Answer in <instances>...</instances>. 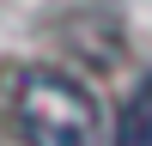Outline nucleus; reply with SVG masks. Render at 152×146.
Returning <instances> with one entry per match:
<instances>
[{
  "instance_id": "1",
  "label": "nucleus",
  "mask_w": 152,
  "mask_h": 146,
  "mask_svg": "<svg viewBox=\"0 0 152 146\" xmlns=\"http://www.w3.org/2000/svg\"><path fill=\"white\" fill-rule=\"evenodd\" d=\"M12 128L24 146H97V97L61 67H24L12 85Z\"/></svg>"
},
{
  "instance_id": "2",
  "label": "nucleus",
  "mask_w": 152,
  "mask_h": 146,
  "mask_svg": "<svg viewBox=\"0 0 152 146\" xmlns=\"http://www.w3.org/2000/svg\"><path fill=\"white\" fill-rule=\"evenodd\" d=\"M116 146H152V73L134 85V97H128V104H122Z\"/></svg>"
}]
</instances>
